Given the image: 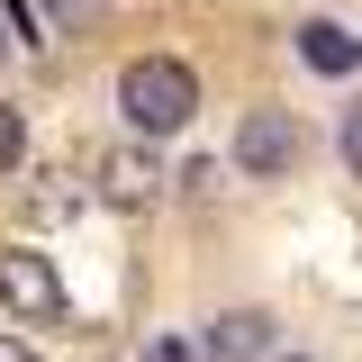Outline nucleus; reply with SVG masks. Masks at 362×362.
I'll use <instances>...</instances> for the list:
<instances>
[{
	"label": "nucleus",
	"instance_id": "obj_8",
	"mask_svg": "<svg viewBox=\"0 0 362 362\" xmlns=\"http://www.w3.org/2000/svg\"><path fill=\"white\" fill-rule=\"evenodd\" d=\"M100 9H109V0H45V18H64V28H90Z\"/></svg>",
	"mask_w": 362,
	"mask_h": 362
},
{
	"label": "nucleus",
	"instance_id": "obj_11",
	"mask_svg": "<svg viewBox=\"0 0 362 362\" xmlns=\"http://www.w3.org/2000/svg\"><path fill=\"white\" fill-rule=\"evenodd\" d=\"M344 163H354V181H362V109L344 118Z\"/></svg>",
	"mask_w": 362,
	"mask_h": 362
},
{
	"label": "nucleus",
	"instance_id": "obj_9",
	"mask_svg": "<svg viewBox=\"0 0 362 362\" xmlns=\"http://www.w3.org/2000/svg\"><path fill=\"white\" fill-rule=\"evenodd\" d=\"M0 18L18 28V45H45V37H37V0H0Z\"/></svg>",
	"mask_w": 362,
	"mask_h": 362
},
{
	"label": "nucleus",
	"instance_id": "obj_4",
	"mask_svg": "<svg viewBox=\"0 0 362 362\" xmlns=\"http://www.w3.org/2000/svg\"><path fill=\"white\" fill-rule=\"evenodd\" d=\"M299 64L326 73V82H344V73H362V37L344 18H308V28H299Z\"/></svg>",
	"mask_w": 362,
	"mask_h": 362
},
{
	"label": "nucleus",
	"instance_id": "obj_14",
	"mask_svg": "<svg viewBox=\"0 0 362 362\" xmlns=\"http://www.w3.org/2000/svg\"><path fill=\"white\" fill-rule=\"evenodd\" d=\"M290 362H299V354H290Z\"/></svg>",
	"mask_w": 362,
	"mask_h": 362
},
{
	"label": "nucleus",
	"instance_id": "obj_13",
	"mask_svg": "<svg viewBox=\"0 0 362 362\" xmlns=\"http://www.w3.org/2000/svg\"><path fill=\"white\" fill-rule=\"evenodd\" d=\"M0 54H9V18H0Z\"/></svg>",
	"mask_w": 362,
	"mask_h": 362
},
{
	"label": "nucleus",
	"instance_id": "obj_10",
	"mask_svg": "<svg viewBox=\"0 0 362 362\" xmlns=\"http://www.w3.org/2000/svg\"><path fill=\"white\" fill-rule=\"evenodd\" d=\"M145 362H190V344H181V335H154V344H145Z\"/></svg>",
	"mask_w": 362,
	"mask_h": 362
},
{
	"label": "nucleus",
	"instance_id": "obj_12",
	"mask_svg": "<svg viewBox=\"0 0 362 362\" xmlns=\"http://www.w3.org/2000/svg\"><path fill=\"white\" fill-rule=\"evenodd\" d=\"M0 362H37V354H28V344H0Z\"/></svg>",
	"mask_w": 362,
	"mask_h": 362
},
{
	"label": "nucleus",
	"instance_id": "obj_7",
	"mask_svg": "<svg viewBox=\"0 0 362 362\" xmlns=\"http://www.w3.org/2000/svg\"><path fill=\"white\" fill-rule=\"evenodd\" d=\"M18 163H28V118L0 100V173H18Z\"/></svg>",
	"mask_w": 362,
	"mask_h": 362
},
{
	"label": "nucleus",
	"instance_id": "obj_3",
	"mask_svg": "<svg viewBox=\"0 0 362 362\" xmlns=\"http://www.w3.org/2000/svg\"><path fill=\"white\" fill-rule=\"evenodd\" d=\"M0 299H9V308L18 317H64V281H54V263H45V254H28V245H9V254H0Z\"/></svg>",
	"mask_w": 362,
	"mask_h": 362
},
{
	"label": "nucleus",
	"instance_id": "obj_5",
	"mask_svg": "<svg viewBox=\"0 0 362 362\" xmlns=\"http://www.w3.org/2000/svg\"><path fill=\"white\" fill-rule=\"evenodd\" d=\"M272 326L263 308H226V317H209V362H263L272 354Z\"/></svg>",
	"mask_w": 362,
	"mask_h": 362
},
{
	"label": "nucleus",
	"instance_id": "obj_2",
	"mask_svg": "<svg viewBox=\"0 0 362 362\" xmlns=\"http://www.w3.org/2000/svg\"><path fill=\"white\" fill-rule=\"evenodd\" d=\"M299 154H308V136L290 109H245V127H235V173L245 181H290Z\"/></svg>",
	"mask_w": 362,
	"mask_h": 362
},
{
	"label": "nucleus",
	"instance_id": "obj_6",
	"mask_svg": "<svg viewBox=\"0 0 362 362\" xmlns=\"http://www.w3.org/2000/svg\"><path fill=\"white\" fill-rule=\"evenodd\" d=\"M154 181H163V173H154V163L127 145V154H109V163H100V199H118V209H145V199H154Z\"/></svg>",
	"mask_w": 362,
	"mask_h": 362
},
{
	"label": "nucleus",
	"instance_id": "obj_1",
	"mask_svg": "<svg viewBox=\"0 0 362 362\" xmlns=\"http://www.w3.org/2000/svg\"><path fill=\"white\" fill-rule=\"evenodd\" d=\"M118 118L136 136H181L199 118V73L181 54H136L127 73H118Z\"/></svg>",
	"mask_w": 362,
	"mask_h": 362
}]
</instances>
